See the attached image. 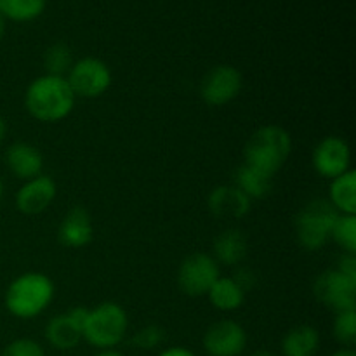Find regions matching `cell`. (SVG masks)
Listing matches in <instances>:
<instances>
[{
	"instance_id": "cell-18",
	"label": "cell",
	"mask_w": 356,
	"mask_h": 356,
	"mask_svg": "<svg viewBox=\"0 0 356 356\" xmlns=\"http://www.w3.org/2000/svg\"><path fill=\"white\" fill-rule=\"evenodd\" d=\"M330 204L339 214L356 216V172L350 169L330 183Z\"/></svg>"
},
{
	"instance_id": "cell-7",
	"label": "cell",
	"mask_w": 356,
	"mask_h": 356,
	"mask_svg": "<svg viewBox=\"0 0 356 356\" xmlns=\"http://www.w3.org/2000/svg\"><path fill=\"white\" fill-rule=\"evenodd\" d=\"M219 278L218 261L209 254H191L181 263L177 284L181 291L191 298L205 296Z\"/></svg>"
},
{
	"instance_id": "cell-15",
	"label": "cell",
	"mask_w": 356,
	"mask_h": 356,
	"mask_svg": "<svg viewBox=\"0 0 356 356\" xmlns=\"http://www.w3.org/2000/svg\"><path fill=\"white\" fill-rule=\"evenodd\" d=\"M3 162L17 179L24 181L40 176L42 167H44L42 153L35 146L28 145V143H14V145H10L6 149Z\"/></svg>"
},
{
	"instance_id": "cell-19",
	"label": "cell",
	"mask_w": 356,
	"mask_h": 356,
	"mask_svg": "<svg viewBox=\"0 0 356 356\" xmlns=\"http://www.w3.org/2000/svg\"><path fill=\"white\" fill-rule=\"evenodd\" d=\"M45 339L56 350L68 351L79 346L82 332L70 322L66 315H56L45 325Z\"/></svg>"
},
{
	"instance_id": "cell-23",
	"label": "cell",
	"mask_w": 356,
	"mask_h": 356,
	"mask_svg": "<svg viewBox=\"0 0 356 356\" xmlns=\"http://www.w3.org/2000/svg\"><path fill=\"white\" fill-rule=\"evenodd\" d=\"M44 66L47 70V75L65 76L73 66L72 51L66 44H52L44 54Z\"/></svg>"
},
{
	"instance_id": "cell-30",
	"label": "cell",
	"mask_w": 356,
	"mask_h": 356,
	"mask_svg": "<svg viewBox=\"0 0 356 356\" xmlns=\"http://www.w3.org/2000/svg\"><path fill=\"white\" fill-rule=\"evenodd\" d=\"M65 315L68 316L70 322H72L73 325H75L76 329L82 332L83 325H86L87 316H89V309L83 308V306H75V308H72L68 313H65Z\"/></svg>"
},
{
	"instance_id": "cell-3",
	"label": "cell",
	"mask_w": 356,
	"mask_h": 356,
	"mask_svg": "<svg viewBox=\"0 0 356 356\" xmlns=\"http://www.w3.org/2000/svg\"><path fill=\"white\" fill-rule=\"evenodd\" d=\"M54 298V284L44 273L30 271L10 282L6 291V308L13 316L30 320L40 315Z\"/></svg>"
},
{
	"instance_id": "cell-20",
	"label": "cell",
	"mask_w": 356,
	"mask_h": 356,
	"mask_svg": "<svg viewBox=\"0 0 356 356\" xmlns=\"http://www.w3.org/2000/svg\"><path fill=\"white\" fill-rule=\"evenodd\" d=\"M235 186L242 193H245L250 200H257V198L268 197L273 188V177L243 163L235 172Z\"/></svg>"
},
{
	"instance_id": "cell-26",
	"label": "cell",
	"mask_w": 356,
	"mask_h": 356,
	"mask_svg": "<svg viewBox=\"0 0 356 356\" xmlns=\"http://www.w3.org/2000/svg\"><path fill=\"white\" fill-rule=\"evenodd\" d=\"M165 339V332L159 325H146L139 329L132 337V346L138 350H153Z\"/></svg>"
},
{
	"instance_id": "cell-2",
	"label": "cell",
	"mask_w": 356,
	"mask_h": 356,
	"mask_svg": "<svg viewBox=\"0 0 356 356\" xmlns=\"http://www.w3.org/2000/svg\"><path fill=\"white\" fill-rule=\"evenodd\" d=\"M292 152V138L280 125L259 127L243 146L245 163L273 177L284 167Z\"/></svg>"
},
{
	"instance_id": "cell-37",
	"label": "cell",
	"mask_w": 356,
	"mask_h": 356,
	"mask_svg": "<svg viewBox=\"0 0 356 356\" xmlns=\"http://www.w3.org/2000/svg\"><path fill=\"white\" fill-rule=\"evenodd\" d=\"M2 198H3V183L0 179V204H2Z\"/></svg>"
},
{
	"instance_id": "cell-29",
	"label": "cell",
	"mask_w": 356,
	"mask_h": 356,
	"mask_svg": "<svg viewBox=\"0 0 356 356\" xmlns=\"http://www.w3.org/2000/svg\"><path fill=\"white\" fill-rule=\"evenodd\" d=\"M336 270L343 273L344 277L356 280V254H344L337 263Z\"/></svg>"
},
{
	"instance_id": "cell-12",
	"label": "cell",
	"mask_w": 356,
	"mask_h": 356,
	"mask_svg": "<svg viewBox=\"0 0 356 356\" xmlns=\"http://www.w3.org/2000/svg\"><path fill=\"white\" fill-rule=\"evenodd\" d=\"M56 198V183L49 176H37L26 181L16 193L17 211L26 216L44 212Z\"/></svg>"
},
{
	"instance_id": "cell-14",
	"label": "cell",
	"mask_w": 356,
	"mask_h": 356,
	"mask_svg": "<svg viewBox=\"0 0 356 356\" xmlns=\"http://www.w3.org/2000/svg\"><path fill=\"white\" fill-rule=\"evenodd\" d=\"M250 200L245 193L233 186H218L209 195V209L219 219H242L249 214Z\"/></svg>"
},
{
	"instance_id": "cell-1",
	"label": "cell",
	"mask_w": 356,
	"mask_h": 356,
	"mask_svg": "<svg viewBox=\"0 0 356 356\" xmlns=\"http://www.w3.org/2000/svg\"><path fill=\"white\" fill-rule=\"evenodd\" d=\"M24 106L37 120L59 122L72 113L75 106V94L66 76L44 75L28 86Z\"/></svg>"
},
{
	"instance_id": "cell-4",
	"label": "cell",
	"mask_w": 356,
	"mask_h": 356,
	"mask_svg": "<svg viewBox=\"0 0 356 356\" xmlns=\"http://www.w3.org/2000/svg\"><path fill=\"white\" fill-rule=\"evenodd\" d=\"M127 313L117 302H101L89 309V316L82 329V339L101 351L113 350L127 334Z\"/></svg>"
},
{
	"instance_id": "cell-25",
	"label": "cell",
	"mask_w": 356,
	"mask_h": 356,
	"mask_svg": "<svg viewBox=\"0 0 356 356\" xmlns=\"http://www.w3.org/2000/svg\"><path fill=\"white\" fill-rule=\"evenodd\" d=\"M334 336L337 343L346 348H353L356 343V309L339 312L334 322Z\"/></svg>"
},
{
	"instance_id": "cell-16",
	"label": "cell",
	"mask_w": 356,
	"mask_h": 356,
	"mask_svg": "<svg viewBox=\"0 0 356 356\" xmlns=\"http://www.w3.org/2000/svg\"><path fill=\"white\" fill-rule=\"evenodd\" d=\"M247 249V238L240 229H225L214 240V259L226 266H235L245 259Z\"/></svg>"
},
{
	"instance_id": "cell-6",
	"label": "cell",
	"mask_w": 356,
	"mask_h": 356,
	"mask_svg": "<svg viewBox=\"0 0 356 356\" xmlns=\"http://www.w3.org/2000/svg\"><path fill=\"white\" fill-rule=\"evenodd\" d=\"M70 87H72L75 97H99L110 89L111 72L104 61L97 58H83L76 61L70 68L68 76Z\"/></svg>"
},
{
	"instance_id": "cell-31",
	"label": "cell",
	"mask_w": 356,
	"mask_h": 356,
	"mask_svg": "<svg viewBox=\"0 0 356 356\" xmlns=\"http://www.w3.org/2000/svg\"><path fill=\"white\" fill-rule=\"evenodd\" d=\"M159 356H197V355H195L193 351L186 350V348L174 346V348H167V350H163Z\"/></svg>"
},
{
	"instance_id": "cell-36",
	"label": "cell",
	"mask_w": 356,
	"mask_h": 356,
	"mask_svg": "<svg viewBox=\"0 0 356 356\" xmlns=\"http://www.w3.org/2000/svg\"><path fill=\"white\" fill-rule=\"evenodd\" d=\"M250 356H277V355L271 353V351H268V350H259V351H254Z\"/></svg>"
},
{
	"instance_id": "cell-11",
	"label": "cell",
	"mask_w": 356,
	"mask_h": 356,
	"mask_svg": "<svg viewBox=\"0 0 356 356\" xmlns=\"http://www.w3.org/2000/svg\"><path fill=\"white\" fill-rule=\"evenodd\" d=\"M245 346V330L233 320L212 323L204 334V348L209 356H240Z\"/></svg>"
},
{
	"instance_id": "cell-9",
	"label": "cell",
	"mask_w": 356,
	"mask_h": 356,
	"mask_svg": "<svg viewBox=\"0 0 356 356\" xmlns=\"http://www.w3.org/2000/svg\"><path fill=\"white\" fill-rule=\"evenodd\" d=\"M242 73L232 65L214 66L202 79L200 96L211 106H222L235 99L242 90Z\"/></svg>"
},
{
	"instance_id": "cell-27",
	"label": "cell",
	"mask_w": 356,
	"mask_h": 356,
	"mask_svg": "<svg viewBox=\"0 0 356 356\" xmlns=\"http://www.w3.org/2000/svg\"><path fill=\"white\" fill-rule=\"evenodd\" d=\"M0 356H45V351L37 341L23 337L7 344Z\"/></svg>"
},
{
	"instance_id": "cell-34",
	"label": "cell",
	"mask_w": 356,
	"mask_h": 356,
	"mask_svg": "<svg viewBox=\"0 0 356 356\" xmlns=\"http://www.w3.org/2000/svg\"><path fill=\"white\" fill-rule=\"evenodd\" d=\"M94 356H125V355L118 353V351H115V350H106V351H101V353H97Z\"/></svg>"
},
{
	"instance_id": "cell-32",
	"label": "cell",
	"mask_w": 356,
	"mask_h": 356,
	"mask_svg": "<svg viewBox=\"0 0 356 356\" xmlns=\"http://www.w3.org/2000/svg\"><path fill=\"white\" fill-rule=\"evenodd\" d=\"M332 356H356L353 348H343V350H337L336 353H332Z\"/></svg>"
},
{
	"instance_id": "cell-13",
	"label": "cell",
	"mask_w": 356,
	"mask_h": 356,
	"mask_svg": "<svg viewBox=\"0 0 356 356\" xmlns=\"http://www.w3.org/2000/svg\"><path fill=\"white\" fill-rule=\"evenodd\" d=\"M92 219L83 207H73L66 212L58 228L59 243L68 249H82L92 240Z\"/></svg>"
},
{
	"instance_id": "cell-35",
	"label": "cell",
	"mask_w": 356,
	"mask_h": 356,
	"mask_svg": "<svg viewBox=\"0 0 356 356\" xmlns=\"http://www.w3.org/2000/svg\"><path fill=\"white\" fill-rule=\"evenodd\" d=\"M3 33H6V17L0 13V38L3 37Z\"/></svg>"
},
{
	"instance_id": "cell-24",
	"label": "cell",
	"mask_w": 356,
	"mask_h": 356,
	"mask_svg": "<svg viewBox=\"0 0 356 356\" xmlns=\"http://www.w3.org/2000/svg\"><path fill=\"white\" fill-rule=\"evenodd\" d=\"M330 236L346 254H356V216L339 214Z\"/></svg>"
},
{
	"instance_id": "cell-5",
	"label": "cell",
	"mask_w": 356,
	"mask_h": 356,
	"mask_svg": "<svg viewBox=\"0 0 356 356\" xmlns=\"http://www.w3.org/2000/svg\"><path fill=\"white\" fill-rule=\"evenodd\" d=\"M339 212L325 198L308 202L296 218V236L302 249L320 250L330 238Z\"/></svg>"
},
{
	"instance_id": "cell-33",
	"label": "cell",
	"mask_w": 356,
	"mask_h": 356,
	"mask_svg": "<svg viewBox=\"0 0 356 356\" xmlns=\"http://www.w3.org/2000/svg\"><path fill=\"white\" fill-rule=\"evenodd\" d=\"M6 134H7V124H6V120H3V118L0 117V143L3 141Z\"/></svg>"
},
{
	"instance_id": "cell-28",
	"label": "cell",
	"mask_w": 356,
	"mask_h": 356,
	"mask_svg": "<svg viewBox=\"0 0 356 356\" xmlns=\"http://www.w3.org/2000/svg\"><path fill=\"white\" fill-rule=\"evenodd\" d=\"M233 282H235L243 292H247L256 285L257 278L252 270H249V268H240V270L235 273V277H233Z\"/></svg>"
},
{
	"instance_id": "cell-21",
	"label": "cell",
	"mask_w": 356,
	"mask_h": 356,
	"mask_svg": "<svg viewBox=\"0 0 356 356\" xmlns=\"http://www.w3.org/2000/svg\"><path fill=\"white\" fill-rule=\"evenodd\" d=\"M212 306L219 312H235L243 305L245 292L233 282V278L219 277L207 292Z\"/></svg>"
},
{
	"instance_id": "cell-39",
	"label": "cell",
	"mask_w": 356,
	"mask_h": 356,
	"mask_svg": "<svg viewBox=\"0 0 356 356\" xmlns=\"http://www.w3.org/2000/svg\"><path fill=\"white\" fill-rule=\"evenodd\" d=\"M0 6H2V0H0Z\"/></svg>"
},
{
	"instance_id": "cell-8",
	"label": "cell",
	"mask_w": 356,
	"mask_h": 356,
	"mask_svg": "<svg viewBox=\"0 0 356 356\" xmlns=\"http://www.w3.org/2000/svg\"><path fill=\"white\" fill-rule=\"evenodd\" d=\"M313 294L334 312H350L356 305V280L344 277L337 270L323 271L315 280Z\"/></svg>"
},
{
	"instance_id": "cell-22",
	"label": "cell",
	"mask_w": 356,
	"mask_h": 356,
	"mask_svg": "<svg viewBox=\"0 0 356 356\" xmlns=\"http://www.w3.org/2000/svg\"><path fill=\"white\" fill-rule=\"evenodd\" d=\"M45 9V0H2L0 13L13 21H31Z\"/></svg>"
},
{
	"instance_id": "cell-10",
	"label": "cell",
	"mask_w": 356,
	"mask_h": 356,
	"mask_svg": "<svg viewBox=\"0 0 356 356\" xmlns=\"http://www.w3.org/2000/svg\"><path fill=\"white\" fill-rule=\"evenodd\" d=\"M313 167L316 172L327 179H336L341 174L348 172L351 165L350 145L339 136L323 138L313 149Z\"/></svg>"
},
{
	"instance_id": "cell-17",
	"label": "cell",
	"mask_w": 356,
	"mask_h": 356,
	"mask_svg": "<svg viewBox=\"0 0 356 356\" xmlns=\"http://www.w3.org/2000/svg\"><path fill=\"white\" fill-rule=\"evenodd\" d=\"M320 346V334L312 325H299L289 330L282 341L284 356H313Z\"/></svg>"
},
{
	"instance_id": "cell-38",
	"label": "cell",
	"mask_w": 356,
	"mask_h": 356,
	"mask_svg": "<svg viewBox=\"0 0 356 356\" xmlns=\"http://www.w3.org/2000/svg\"><path fill=\"white\" fill-rule=\"evenodd\" d=\"M0 163H2V156H0Z\"/></svg>"
}]
</instances>
